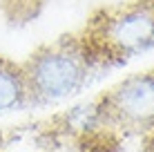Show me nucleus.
Returning <instances> with one entry per match:
<instances>
[{
  "instance_id": "nucleus-3",
  "label": "nucleus",
  "mask_w": 154,
  "mask_h": 152,
  "mask_svg": "<svg viewBox=\"0 0 154 152\" xmlns=\"http://www.w3.org/2000/svg\"><path fill=\"white\" fill-rule=\"evenodd\" d=\"M92 125L112 132H154V70L114 85L92 105Z\"/></svg>"
},
{
  "instance_id": "nucleus-4",
  "label": "nucleus",
  "mask_w": 154,
  "mask_h": 152,
  "mask_svg": "<svg viewBox=\"0 0 154 152\" xmlns=\"http://www.w3.org/2000/svg\"><path fill=\"white\" fill-rule=\"evenodd\" d=\"M27 85H25L23 67L20 63L9 58H0V114L27 107Z\"/></svg>"
},
{
  "instance_id": "nucleus-1",
  "label": "nucleus",
  "mask_w": 154,
  "mask_h": 152,
  "mask_svg": "<svg viewBox=\"0 0 154 152\" xmlns=\"http://www.w3.org/2000/svg\"><path fill=\"white\" fill-rule=\"evenodd\" d=\"M92 70L112 67L154 47V0H127L92 16L81 34Z\"/></svg>"
},
{
  "instance_id": "nucleus-2",
  "label": "nucleus",
  "mask_w": 154,
  "mask_h": 152,
  "mask_svg": "<svg viewBox=\"0 0 154 152\" xmlns=\"http://www.w3.org/2000/svg\"><path fill=\"white\" fill-rule=\"evenodd\" d=\"M29 105H49L83 90L92 74V63L81 36H60L36 49L20 63Z\"/></svg>"
}]
</instances>
